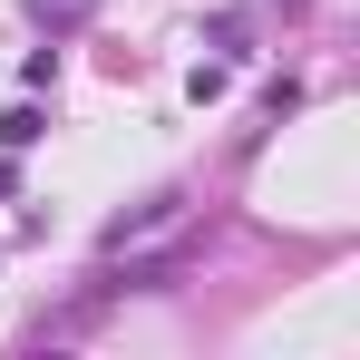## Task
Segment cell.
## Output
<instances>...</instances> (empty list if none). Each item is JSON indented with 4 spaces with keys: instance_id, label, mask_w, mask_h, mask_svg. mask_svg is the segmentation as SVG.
I'll list each match as a JSON object with an SVG mask.
<instances>
[{
    "instance_id": "cell-1",
    "label": "cell",
    "mask_w": 360,
    "mask_h": 360,
    "mask_svg": "<svg viewBox=\"0 0 360 360\" xmlns=\"http://www.w3.org/2000/svg\"><path fill=\"white\" fill-rule=\"evenodd\" d=\"M156 224H176V195H156V205H136V214H117V224H108V253H127V243H146Z\"/></svg>"
},
{
    "instance_id": "cell-2",
    "label": "cell",
    "mask_w": 360,
    "mask_h": 360,
    "mask_svg": "<svg viewBox=\"0 0 360 360\" xmlns=\"http://www.w3.org/2000/svg\"><path fill=\"white\" fill-rule=\"evenodd\" d=\"M0 146H39V108H10L0 117Z\"/></svg>"
},
{
    "instance_id": "cell-3",
    "label": "cell",
    "mask_w": 360,
    "mask_h": 360,
    "mask_svg": "<svg viewBox=\"0 0 360 360\" xmlns=\"http://www.w3.org/2000/svg\"><path fill=\"white\" fill-rule=\"evenodd\" d=\"M30 10H39V20H59V30H68V20H88V0H30Z\"/></svg>"
}]
</instances>
